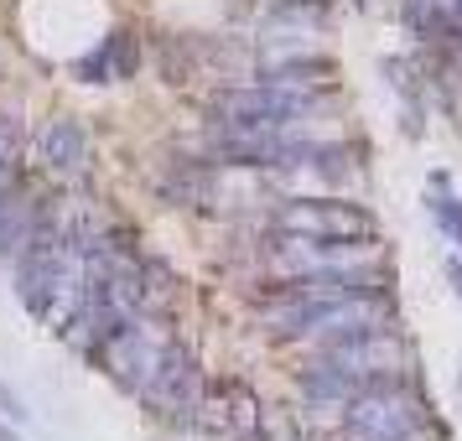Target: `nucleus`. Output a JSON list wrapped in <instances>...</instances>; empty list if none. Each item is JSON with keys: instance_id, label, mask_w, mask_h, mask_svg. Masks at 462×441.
<instances>
[{"instance_id": "obj_1", "label": "nucleus", "mask_w": 462, "mask_h": 441, "mask_svg": "<svg viewBox=\"0 0 462 441\" xmlns=\"http://www.w3.org/2000/svg\"><path fill=\"white\" fill-rule=\"evenodd\" d=\"M275 229L296 239H343V234H374V218L354 203H281Z\"/></svg>"}, {"instance_id": "obj_2", "label": "nucleus", "mask_w": 462, "mask_h": 441, "mask_svg": "<svg viewBox=\"0 0 462 441\" xmlns=\"http://www.w3.org/2000/svg\"><path fill=\"white\" fill-rule=\"evenodd\" d=\"M151 405H192V363L182 354H167V363L156 369V384H151Z\"/></svg>"}, {"instance_id": "obj_3", "label": "nucleus", "mask_w": 462, "mask_h": 441, "mask_svg": "<svg viewBox=\"0 0 462 441\" xmlns=\"http://www.w3.org/2000/svg\"><path fill=\"white\" fill-rule=\"evenodd\" d=\"M47 161H52V167H79V161H84V130L79 125H52L47 130Z\"/></svg>"}, {"instance_id": "obj_4", "label": "nucleus", "mask_w": 462, "mask_h": 441, "mask_svg": "<svg viewBox=\"0 0 462 441\" xmlns=\"http://www.w3.org/2000/svg\"><path fill=\"white\" fill-rule=\"evenodd\" d=\"M426 208H431V218L462 244V203L457 198H426Z\"/></svg>"}, {"instance_id": "obj_5", "label": "nucleus", "mask_w": 462, "mask_h": 441, "mask_svg": "<svg viewBox=\"0 0 462 441\" xmlns=\"http://www.w3.org/2000/svg\"><path fill=\"white\" fill-rule=\"evenodd\" d=\"M0 410H5V416H11V420H26V416H32V410H26V405H22V395H16V390H11L5 379H0Z\"/></svg>"}, {"instance_id": "obj_6", "label": "nucleus", "mask_w": 462, "mask_h": 441, "mask_svg": "<svg viewBox=\"0 0 462 441\" xmlns=\"http://www.w3.org/2000/svg\"><path fill=\"white\" fill-rule=\"evenodd\" d=\"M447 280H452V291L462 296V260H447Z\"/></svg>"}, {"instance_id": "obj_7", "label": "nucleus", "mask_w": 462, "mask_h": 441, "mask_svg": "<svg viewBox=\"0 0 462 441\" xmlns=\"http://www.w3.org/2000/svg\"><path fill=\"white\" fill-rule=\"evenodd\" d=\"M11 146H16V135H11V130L0 125V156H5V151H11Z\"/></svg>"}, {"instance_id": "obj_8", "label": "nucleus", "mask_w": 462, "mask_h": 441, "mask_svg": "<svg viewBox=\"0 0 462 441\" xmlns=\"http://www.w3.org/2000/svg\"><path fill=\"white\" fill-rule=\"evenodd\" d=\"M0 441H22V436H16V431H11V426H5V420H0Z\"/></svg>"}, {"instance_id": "obj_9", "label": "nucleus", "mask_w": 462, "mask_h": 441, "mask_svg": "<svg viewBox=\"0 0 462 441\" xmlns=\"http://www.w3.org/2000/svg\"><path fill=\"white\" fill-rule=\"evenodd\" d=\"M457 384H462V374H457Z\"/></svg>"}]
</instances>
